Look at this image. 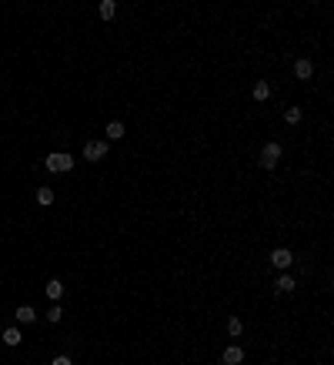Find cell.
<instances>
[{
	"instance_id": "obj_1",
	"label": "cell",
	"mask_w": 334,
	"mask_h": 365,
	"mask_svg": "<svg viewBox=\"0 0 334 365\" xmlns=\"http://www.w3.org/2000/svg\"><path fill=\"white\" fill-rule=\"evenodd\" d=\"M44 164H47V171H54V174H67V171L74 168V155H67V151H50Z\"/></svg>"
},
{
	"instance_id": "obj_2",
	"label": "cell",
	"mask_w": 334,
	"mask_h": 365,
	"mask_svg": "<svg viewBox=\"0 0 334 365\" xmlns=\"http://www.w3.org/2000/svg\"><path fill=\"white\" fill-rule=\"evenodd\" d=\"M281 155H284V147H281L278 141H268V144L261 147V158H257V164H261L264 171H274V164L281 161Z\"/></svg>"
},
{
	"instance_id": "obj_3",
	"label": "cell",
	"mask_w": 334,
	"mask_h": 365,
	"mask_svg": "<svg viewBox=\"0 0 334 365\" xmlns=\"http://www.w3.org/2000/svg\"><path fill=\"white\" fill-rule=\"evenodd\" d=\"M107 151H111L107 141H87V144H84V158H87V161H104Z\"/></svg>"
},
{
	"instance_id": "obj_4",
	"label": "cell",
	"mask_w": 334,
	"mask_h": 365,
	"mask_svg": "<svg viewBox=\"0 0 334 365\" xmlns=\"http://www.w3.org/2000/svg\"><path fill=\"white\" fill-rule=\"evenodd\" d=\"M271 265L278 268V271H287V268L294 265V252L291 248H274L271 252Z\"/></svg>"
},
{
	"instance_id": "obj_5",
	"label": "cell",
	"mask_w": 334,
	"mask_h": 365,
	"mask_svg": "<svg viewBox=\"0 0 334 365\" xmlns=\"http://www.w3.org/2000/svg\"><path fill=\"white\" fill-rule=\"evenodd\" d=\"M294 288H297V282L287 275V271H281V275L274 278V292H278V295H291Z\"/></svg>"
},
{
	"instance_id": "obj_6",
	"label": "cell",
	"mask_w": 334,
	"mask_h": 365,
	"mask_svg": "<svg viewBox=\"0 0 334 365\" xmlns=\"http://www.w3.org/2000/svg\"><path fill=\"white\" fill-rule=\"evenodd\" d=\"M294 77L297 81H311V77H314V64H311L308 57H297L294 60Z\"/></svg>"
},
{
	"instance_id": "obj_7",
	"label": "cell",
	"mask_w": 334,
	"mask_h": 365,
	"mask_svg": "<svg viewBox=\"0 0 334 365\" xmlns=\"http://www.w3.org/2000/svg\"><path fill=\"white\" fill-rule=\"evenodd\" d=\"M221 362L224 365H241L244 362V349H241V345H227V349L221 352Z\"/></svg>"
},
{
	"instance_id": "obj_8",
	"label": "cell",
	"mask_w": 334,
	"mask_h": 365,
	"mask_svg": "<svg viewBox=\"0 0 334 365\" xmlns=\"http://www.w3.org/2000/svg\"><path fill=\"white\" fill-rule=\"evenodd\" d=\"M0 339H4V345L17 349V345L24 342V335H20V328H17V325H10V328H4V335H0Z\"/></svg>"
},
{
	"instance_id": "obj_9",
	"label": "cell",
	"mask_w": 334,
	"mask_h": 365,
	"mask_svg": "<svg viewBox=\"0 0 334 365\" xmlns=\"http://www.w3.org/2000/svg\"><path fill=\"white\" fill-rule=\"evenodd\" d=\"M251 98H254L257 104H264V101H271V84H268V81H257L254 87H251Z\"/></svg>"
},
{
	"instance_id": "obj_10",
	"label": "cell",
	"mask_w": 334,
	"mask_h": 365,
	"mask_svg": "<svg viewBox=\"0 0 334 365\" xmlns=\"http://www.w3.org/2000/svg\"><path fill=\"white\" fill-rule=\"evenodd\" d=\"M14 315H17V322H20V325H30V322H37V309H34V305H20V309H17Z\"/></svg>"
},
{
	"instance_id": "obj_11",
	"label": "cell",
	"mask_w": 334,
	"mask_h": 365,
	"mask_svg": "<svg viewBox=\"0 0 334 365\" xmlns=\"http://www.w3.org/2000/svg\"><path fill=\"white\" fill-rule=\"evenodd\" d=\"M124 134H127V128H124V121H111V124H107V138H111V141L124 138Z\"/></svg>"
},
{
	"instance_id": "obj_12",
	"label": "cell",
	"mask_w": 334,
	"mask_h": 365,
	"mask_svg": "<svg viewBox=\"0 0 334 365\" xmlns=\"http://www.w3.org/2000/svg\"><path fill=\"white\" fill-rule=\"evenodd\" d=\"M60 295H64V282H60V278H50L47 282V298H60Z\"/></svg>"
},
{
	"instance_id": "obj_13",
	"label": "cell",
	"mask_w": 334,
	"mask_h": 365,
	"mask_svg": "<svg viewBox=\"0 0 334 365\" xmlns=\"http://www.w3.org/2000/svg\"><path fill=\"white\" fill-rule=\"evenodd\" d=\"M114 14H117V4L114 0H101V20H114Z\"/></svg>"
},
{
	"instance_id": "obj_14",
	"label": "cell",
	"mask_w": 334,
	"mask_h": 365,
	"mask_svg": "<svg viewBox=\"0 0 334 365\" xmlns=\"http://www.w3.org/2000/svg\"><path fill=\"white\" fill-rule=\"evenodd\" d=\"M241 332H244V322H241L238 315H231V318H227V335H231V339H238Z\"/></svg>"
},
{
	"instance_id": "obj_15",
	"label": "cell",
	"mask_w": 334,
	"mask_h": 365,
	"mask_svg": "<svg viewBox=\"0 0 334 365\" xmlns=\"http://www.w3.org/2000/svg\"><path fill=\"white\" fill-rule=\"evenodd\" d=\"M301 117H304L301 107H287L284 111V124H301Z\"/></svg>"
},
{
	"instance_id": "obj_16",
	"label": "cell",
	"mask_w": 334,
	"mask_h": 365,
	"mask_svg": "<svg viewBox=\"0 0 334 365\" xmlns=\"http://www.w3.org/2000/svg\"><path fill=\"white\" fill-rule=\"evenodd\" d=\"M37 204H44V208L54 204V191H50V188H37Z\"/></svg>"
},
{
	"instance_id": "obj_17",
	"label": "cell",
	"mask_w": 334,
	"mask_h": 365,
	"mask_svg": "<svg viewBox=\"0 0 334 365\" xmlns=\"http://www.w3.org/2000/svg\"><path fill=\"white\" fill-rule=\"evenodd\" d=\"M60 318H64V309H60V305L47 309V322H60Z\"/></svg>"
},
{
	"instance_id": "obj_18",
	"label": "cell",
	"mask_w": 334,
	"mask_h": 365,
	"mask_svg": "<svg viewBox=\"0 0 334 365\" xmlns=\"http://www.w3.org/2000/svg\"><path fill=\"white\" fill-rule=\"evenodd\" d=\"M50 365H74V358H71V355H57Z\"/></svg>"
}]
</instances>
